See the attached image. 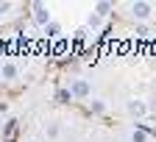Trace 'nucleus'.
Returning <instances> with one entry per match:
<instances>
[{"instance_id":"obj_1","label":"nucleus","mask_w":156,"mask_h":142,"mask_svg":"<svg viewBox=\"0 0 156 142\" xmlns=\"http://www.w3.org/2000/svg\"><path fill=\"white\" fill-rule=\"evenodd\" d=\"M70 92L73 95H89V84H87V81H75Z\"/></svg>"},{"instance_id":"obj_2","label":"nucleus","mask_w":156,"mask_h":142,"mask_svg":"<svg viewBox=\"0 0 156 142\" xmlns=\"http://www.w3.org/2000/svg\"><path fill=\"white\" fill-rule=\"evenodd\" d=\"M145 139H148V134H145L142 128H134V131H131V142H145Z\"/></svg>"},{"instance_id":"obj_3","label":"nucleus","mask_w":156,"mask_h":142,"mask_svg":"<svg viewBox=\"0 0 156 142\" xmlns=\"http://www.w3.org/2000/svg\"><path fill=\"white\" fill-rule=\"evenodd\" d=\"M0 73H3V78H17V67H14V64H3V70H0Z\"/></svg>"},{"instance_id":"obj_4","label":"nucleus","mask_w":156,"mask_h":142,"mask_svg":"<svg viewBox=\"0 0 156 142\" xmlns=\"http://www.w3.org/2000/svg\"><path fill=\"white\" fill-rule=\"evenodd\" d=\"M134 14H136V17H148V6H145V3H136V6H134Z\"/></svg>"},{"instance_id":"obj_5","label":"nucleus","mask_w":156,"mask_h":142,"mask_svg":"<svg viewBox=\"0 0 156 142\" xmlns=\"http://www.w3.org/2000/svg\"><path fill=\"white\" fill-rule=\"evenodd\" d=\"M36 20H39V23H48V20H50V17H48V11H45L42 6H36Z\"/></svg>"},{"instance_id":"obj_6","label":"nucleus","mask_w":156,"mask_h":142,"mask_svg":"<svg viewBox=\"0 0 156 142\" xmlns=\"http://www.w3.org/2000/svg\"><path fill=\"white\" fill-rule=\"evenodd\" d=\"M128 112H131V114H142L145 106H142V103H128Z\"/></svg>"},{"instance_id":"obj_7","label":"nucleus","mask_w":156,"mask_h":142,"mask_svg":"<svg viewBox=\"0 0 156 142\" xmlns=\"http://www.w3.org/2000/svg\"><path fill=\"white\" fill-rule=\"evenodd\" d=\"M48 137H50V139L58 137V126H50V128H48Z\"/></svg>"},{"instance_id":"obj_8","label":"nucleus","mask_w":156,"mask_h":142,"mask_svg":"<svg viewBox=\"0 0 156 142\" xmlns=\"http://www.w3.org/2000/svg\"><path fill=\"white\" fill-rule=\"evenodd\" d=\"M6 9H9V3H0V14H3V11H6Z\"/></svg>"}]
</instances>
